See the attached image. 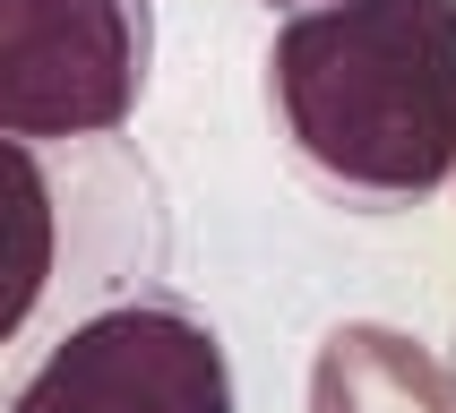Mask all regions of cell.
Returning <instances> with one entry per match:
<instances>
[{"label":"cell","instance_id":"obj_2","mask_svg":"<svg viewBox=\"0 0 456 413\" xmlns=\"http://www.w3.org/2000/svg\"><path fill=\"white\" fill-rule=\"evenodd\" d=\"M173 198L129 138H0V405L95 310L164 293Z\"/></svg>","mask_w":456,"mask_h":413},{"label":"cell","instance_id":"obj_5","mask_svg":"<svg viewBox=\"0 0 456 413\" xmlns=\"http://www.w3.org/2000/svg\"><path fill=\"white\" fill-rule=\"evenodd\" d=\"M310 413H456V379L396 328H336L310 361Z\"/></svg>","mask_w":456,"mask_h":413},{"label":"cell","instance_id":"obj_7","mask_svg":"<svg viewBox=\"0 0 456 413\" xmlns=\"http://www.w3.org/2000/svg\"><path fill=\"white\" fill-rule=\"evenodd\" d=\"M448 379H456V361H448Z\"/></svg>","mask_w":456,"mask_h":413},{"label":"cell","instance_id":"obj_4","mask_svg":"<svg viewBox=\"0 0 456 413\" xmlns=\"http://www.w3.org/2000/svg\"><path fill=\"white\" fill-rule=\"evenodd\" d=\"M9 413H232V361L181 293H138L52 344Z\"/></svg>","mask_w":456,"mask_h":413},{"label":"cell","instance_id":"obj_3","mask_svg":"<svg viewBox=\"0 0 456 413\" xmlns=\"http://www.w3.org/2000/svg\"><path fill=\"white\" fill-rule=\"evenodd\" d=\"M155 77V0H0V138H121Z\"/></svg>","mask_w":456,"mask_h":413},{"label":"cell","instance_id":"obj_6","mask_svg":"<svg viewBox=\"0 0 456 413\" xmlns=\"http://www.w3.org/2000/svg\"><path fill=\"white\" fill-rule=\"evenodd\" d=\"M284 9H328V0H284Z\"/></svg>","mask_w":456,"mask_h":413},{"label":"cell","instance_id":"obj_1","mask_svg":"<svg viewBox=\"0 0 456 413\" xmlns=\"http://www.w3.org/2000/svg\"><path fill=\"white\" fill-rule=\"evenodd\" d=\"M267 112L336 206H422L456 173V0L293 9L267 44Z\"/></svg>","mask_w":456,"mask_h":413}]
</instances>
